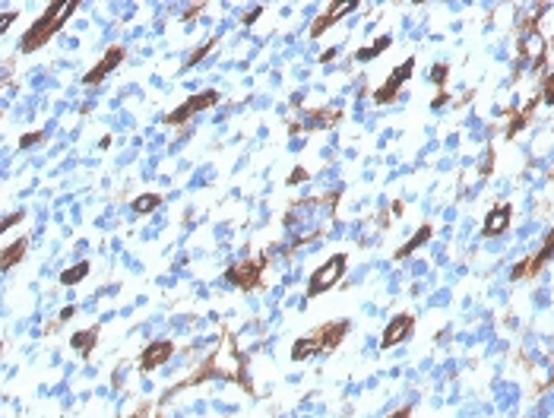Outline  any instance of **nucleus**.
Wrapping results in <instances>:
<instances>
[{
    "label": "nucleus",
    "mask_w": 554,
    "mask_h": 418,
    "mask_svg": "<svg viewBox=\"0 0 554 418\" xmlns=\"http://www.w3.org/2000/svg\"><path fill=\"white\" fill-rule=\"evenodd\" d=\"M76 10V0H63V3H54V7H48L45 10V13L38 16V20L32 22V26H29V32L22 35V45L20 48L26 51H35V48H41V45H45V41L51 38V35L57 32V29L63 26V22H67V16L73 13Z\"/></svg>",
    "instance_id": "f257e3e1"
},
{
    "label": "nucleus",
    "mask_w": 554,
    "mask_h": 418,
    "mask_svg": "<svg viewBox=\"0 0 554 418\" xmlns=\"http://www.w3.org/2000/svg\"><path fill=\"white\" fill-rule=\"evenodd\" d=\"M343 273H345V254L329 257L323 267L314 269V276H310V282H308V295H323L327 288H333L336 282L343 279Z\"/></svg>",
    "instance_id": "f03ea898"
},
{
    "label": "nucleus",
    "mask_w": 554,
    "mask_h": 418,
    "mask_svg": "<svg viewBox=\"0 0 554 418\" xmlns=\"http://www.w3.org/2000/svg\"><path fill=\"white\" fill-rule=\"evenodd\" d=\"M412 327H415V320H412L409 314H396L390 323H387V329H383V349H393L396 343H403V339L412 333Z\"/></svg>",
    "instance_id": "7ed1b4c3"
},
{
    "label": "nucleus",
    "mask_w": 554,
    "mask_h": 418,
    "mask_svg": "<svg viewBox=\"0 0 554 418\" xmlns=\"http://www.w3.org/2000/svg\"><path fill=\"white\" fill-rule=\"evenodd\" d=\"M216 102H219V96H216V92H206V96H190L184 105H181L178 111H174L172 117H168V124H181V121H187L190 114H197V111L209 108V105H216Z\"/></svg>",
    "instance_id": "20e7f679"
},
{
    "label": "nucleus",
    "mask_w": 554,
    "mask_h": 418,
    "mask_svg": "<svg viewBox=\"0 0 554 418\" xmlns=\"http://www.w3.org/2000/svg\"><path fill=\"white\" fill-rule=\"evenodd\" d=\"M121 61H123V48H117V45H114V48H108V51H105V57H102V61H98V67H92L89 73L82 76V80L89 82V86H92V82H102L105 76H108L111 70H114Z\"/></svg>",
    "instance_id": "39448f33"
},
{
    "label": "nucleus",
    "mask_w": 554,
    "mask_h": 418,
    "mask_svg": "<svg viewBox=\"0 0 554 418\" xmlns=\"http://www.w3.org/2000/svg\"><path fill=\"white\" fill-rule=\"evenodd\" d=\"M174 345L165 343V339H158V343H149V349L143 352V358H140V368L143 371H152V368H162L168 358H172Z\"/></svg>",
    "instance_id": "423d86ee"
},
{
    "label": "nucleus",
    "mask_w": 554,
    "mask_h": 418,
    "mask_svg": "<svg viewBox=\"0 0 554 418\" xmlns=\"http://www.w3.org/2000/svg\"><path fill=\"white\" fill-rule=\"evenodd\" d=\"M349 10H355V3H333V7H329L327 13H320V16L314 20V26H310V38H320L323 29H329L336 20H343V16L349 13Z\"/></svg>",
    "instance_id": "0eeeda50"
},
{
    "label": "nucleus",
    "mask_w": 554,
    "mask_h": 418,
    "mask_svg": "<svg viewBox=\"0 0 554 418\" xmlns=\"http://www.w3.org/2000/svg\"><path fill=\"white\" fill-rule=\"evenodd\" d=\"M507 225H510V206H497V209L488 213L485 228H481V232H485V234H500Z\"/></svg>",
    "instance_id": "6e6552de"
},
{
    "label": "nucleus",
    "mask_w": 554,
    "mask_h": 418,
    "mask_svg": "<svg viewBox=\"0 0 554 418\" xmlns=\"http://www.w3.org/2000/svg\"><path fill=\"white\" fill-rule=\"evenodd\" d=\"M257 263H241V267H232V273H228V279L234 282V285L241 288H250L253 282H257Z\"/></svg>",
    "instance_id": "1a4fd4ad"
},
{
    "label": "nucleus",
    "mask_w": 554,
    "mask_h": 418,
    "mask_svg": "<svg viewBox=\"0 0 554 418\" xmlns=\"http://www.w3.org/2000/svg\"><path fill=\"white\" fill-rule=\"evenodd\" d=\"M409 73H412V61L405 64V67L393 70V76H390V80H387V82H383V89L377 92V102H390V98L396 96V82H399V80H405V76H409Z\"/></svg>",
    "instance_id": "9d476101"
},
{
    "label": "nucleus",
    "mask_w": 554,
    "mask_h": 418,
    "mask_svg": "<svg viewBox=\"0 0 554 418\" xmlns=\"http://www.w3.org/2000/svg\"><path fill=\"white\" fill-rule=\"evenodd\" d=\"M345 329H349L345 323H333V327H320L314 336H317V343H320V349H323V345H327V349H333V345L345 336Z\"/></svg>",
    "instance_id": "9b49d317"
},
{
    "label": "nucleus",
    "mask_w": 554,
    "mask_h": 418,
    "mask_svg": "<svg viewBox=\"0 0 554 418\" xmlns=\"http://www.w3.org/2000/svg\"><path fill=\"white\" fill-rule=\"evenodd\" d=\"M317 349H320L317 336H304V339H298V343H294V349H292V361H304V358H310Z\"/></svg>",
    "instance_id": "f8f14e48"
},
{
    "label": "nucleus",
    "mask_w": 554,
    "mask_h": 418,
    "mask_svg": "<svg viewBox=\"0 0 554 418\" xmlns=\"http://www.w3.org/2000/svg\"><path fill=\"white\" fill-rule=\"evenodd\" d=\"M158 203H162V197H158V193H143V197L133 200V213L146 216V213H152V209H158Z\"/></svg>",
    "instance_id": "ddd939ff"
},
{
    "label": "nucleus",
    "mask_w": 554,
    "mask_h": 418,
    "mask_svg": "<svg viewBox=\"0 0 554 418\" xmlns=\"http://www.w3.org/2000/svg\"><path fill=\"white\" fill-rule=\"evenodd\" d=\"M428 238H431V225H421V228H418V232H415V238L409 241V244H405V247H399V251H396V257H409L412 251H415V247H421Z\"/></svg>",
    "instance_id": "4468645a"
},
{
    "label": "nucleus",
    "mask_w": 554,
    "mask_h": 418,
    "mask_svg": "<svg viewBox=\"0 0 554 418\" xmlns=\"http://www.w3.org/2000/svg\"><path fill=\"white\" fill-rule=\"evenodd\" d=\"M86 276H89V263H76L73 269H63L61 282H63V285H76V282H82Z\"/></svg>",
    "instance_id": "2eb2a0df"
},
{
    "label": "nucleus",
    "mask_w": 554,
    "mask_h": 418,
    "mask_svg": "<svg viewBox=\"0 0 554 418\" xmlns=\"http://www.w3.org/2000/svg\"><path fill=\"white\" fill-rule=\"evenodd\" d=\"M22 254H26V241L20 238V241H16V244H10L7 251H3V269H10V267H13V263L20 260Z\"/></svg>",
    "instance_id": "dca6fc26"
},
{
    "label": "nucleus",
    "mask_w": 554,
    "mask_h": 418,
    "mask_svg": "<svg viewBox=\"0 0 554 418\" xmlns=\"http://www.w3.org/2000/svg\"><path fill=\"white\" fill-rule=\"evenodd\" d=\"M92 339H96V329H86V333H76L73 336V349H80L82 355L89 352V345H92Z\"/></svg>",
    "instance_id": "f3484780"
},
{
    "label": "nucleus",
    "mask_w": 554,
    "mask_h": 418,
    "mask_svg": "<svg viewBox=\"0 0 554 418\" xmlns=\"http://www.w3.org/2000/svg\"><path fill=\"white\" fill-rule=\"evenodd\" d=\"M545 102H554V73L545 80Z\"/></svg>",
    "instance_id": "a211bd4d"
},
{
    "label": "nucleus",
    "mask_w": 554,
    "mask_h": 418,
    "mask_svg": "<svg viewBox=\"0 0 554 418\" xmlns=\"http://www.w3.org/2000/svg\"><path fill=\"white\" fill-rule=\"evenodd\" d=\"M390 418H409V409H399V412H393Z\"/></svg>",
    "instance_id": "6ab92c4d"
}]
</instances>
